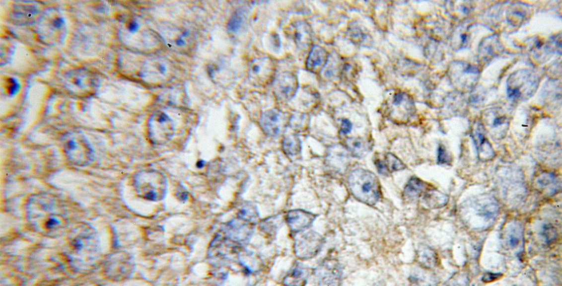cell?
I'll list each match as a JSON object with an SVG mask.
<instances>
[{"label":"cell","instance_id":"38","mask_svg":"<svg viewBox=\"0 0 562 286\" xmlns=\"http://www.w3.org/2000/svg\"><path fill=\"white\" fill-rule=\"evenodd\" d=\"M196 165H197V167L199 168H202L205 165V162L203 160H199V162L197 163V164H196Z\"/></svg>","mask_w":562,"mask_h":286},{"label":"cell","instance_id":"25","mask_svg":"<svg viewBox=\"0 0 562 286\" xmlns=\"http://www.w3.org/2000/svg\"><path fill=\"white\" fill-rule=\"evenodd\" d=\"M437 158H438V164H447L449 162V156L443 145H439L438 147Z\"/></svg>","mask_w":562,"mask_h":286},{"label":"cell","instance_id":"18","mask_svg":"<svg viewBox=\"0 0 562 286\" xmlns=\"http://www.w3.org/2000/svg\"><path fill=\"white\" fill-rule=\"evenodd\" d=\"M13 15L22 22H32L38 14L36 8L30 5H19L14 8Z\"/></svg>","mask_w":562,"mask_h":286},{"label":"cell","instance_id":"33","mask_svg":"<svg viewBox=\"0 0 562 286\" xmlns=\"http://www.w3.org/2000/svg\"><path fill=\"white\" fill-rule=\"evenodd\" d=\"M139 29V25L136 21H132L129 25V30L132 33L136 32Z\"/></svg>","mask_w":562,"mask_h":286},{"label":"cell","instance_id":"30","mask_svg":"<svg viewBox=\"0 0 562 286\" xmlns=\"http://www.w3.org/2000/svg\"><path fill=\"white\" fill-rule=\"evenodd\" d=\"M555 180V174L550 173L547 174V175L544 176L542 178H540L538 182L539 183L540 185L545 186L549 184H551V183L554 182Z\"/></svg>","mask_w":562,"mask_h":286},{"label":"cell","instance_id":"8","mask_svg":"<svg viewBox=\"0 0 562 286\" xmlns=\"http://www.w3.org/2000/svg\"><path fill=\"white\" fill-rule=\"evenodd\" d=\"M273 85L275 95L282 102L291 100L295 96L298 88L296 76L288 72L280 74L274 79Z\"/></svg>","mask_w":562,"mask_h":286},{"label":"cell","instance_id":"17","mask_svg":"<svg viewBox=\"0 0 562 286\" xmlns=\"http://www.w3.org/2000/svg\"><path fill=\"white\" fill-rule=\"evenodd\" d=\"M239 262L250 272L254 274L260 271L262 265L261 259L252 252L244 250L238 254Z\"/></svg>","mask_w":562,"mask_h":286},{"label":"cell","instance_id":"32","mask_svg":"<svg viewBox=\"0 0 562 286\" xmlns=\"http://www.w3.org/2000/svg\"><path fill=\"white\" fill-rule=\"evenodd\" d=\"M519 238L513 234L509 235V244L512 247H516L519 243Z\"/></svg>","mask_w":562,"mask_h":286},{"label":"cell","instance_id":"22","mask_svg":"<svg viewBox=\"0 0 562 286\" xmlns=\"http://www.w3.org/2000/svg\"><path fill=\"white\" fill-rule=\"evenodd\" d=\"M384 162L390 173L402 171L407 168L406 165L395 155L387 153L385 155Z\"/></svg>","mask_w":562,"mask_h":286},{"label":"cell","instance_id":"39","mask_svg":"<svg viewBox=\"0 0 562 286\" xmlns=\"http://www.w3.org/2000/svg\"><path fill=\"white\" fill-rule=\"evenodd\" d=\"M467 36L466 34H463L461 35V39L462 43H465L467 40Z\"/></svg>","mask_w":562,"mask_h":286},{"label":"cell","instance_id":"34","mask_svg":"<svg viewBox=\"0 0 562 286\" xmlns=\"http://www.w3.org/2000/svg\"><path fill=\"white\" fill-rule=\"evenodd\" d=\"M504 120H505V118H504L503 117L502 118H495L494 119L493 122V126L494 127H496L499 126V125L502 124L504 122Z\"/></svg>","mask_w":562,"mask_h":286},{"label":"cell","instance_id":"40","mask_svg":"<svg viewBox=\"0 0 562 286\" xmlns=\"http://www.w3.org/2000/svg\"><path fill=\"white\" fill-rule=\"evenodd\" d=\"M159 70L160 72H161L162 73H164L165 71H166V68H165L164 66L160 65L159 67Z\"/></svg>","mask_w":562,"mask_h":286},{"label":"cell","instance_id":"28","mask_svg":"<svg viewBox=\"0 0 562 286\" xmlns=\"http://www.w3.org/2000/svg\"><path fill=\"white\" fill-rule=\"evenodd\" d=\"M502 276L503 275L500 274V273H498V274H493V273L490 272L487 273V274H486L484 276L482 280L485 283H492V282L497 281L501 278Z\"/></svg>","mask_w":562,"mask_h":286},{"label":"cell","instance_id":"7","mask_svg":"<svg viewBox=\"0 0 562 286\" xmlns=\"http://www.w3.org/2000/svg\"><path fill=\"white\" fill-rule=\"evenodd\" d=\"M323 240L317 232L309 231L298 236L295 241L296 256L300 259L314 258L320 252Z\"/></svg>","mask_w":562,"mask_h":286},{"label":"cell","instance_id":"21","mask_svg":"<svg viewBox=\"0 0 562 286\" xmlns=\"http://www.w3.org/2000/svg\"><path fill=\"white\" fill-rule=\"evenodd\" d=\"M238 218L252 223H256L259 218L257 209L251 204H245L238 214Z\"/></svg>","mask_w":562,"mask_h":286},{"label":"cell","instance_id":"10","mask_svg":"<svg viewBox=\"0 0 562 286\" xmlns=\"http://www.w3.org/2000/svg\"><path fill=\"white\" fill-rule=\"evenodd\" d=\"M254 225L240 218L231 222L227 230V239L238 245L248 243L253 233Z\"/></svg>","mask_w":562,"mask_h":286},{"label":"cell","instance_id":"15","mask_svg":"<svg viewBox=\"0 0 562 286\" xmlns=\"http://www.w3.org/2000/svg\"><path fill=\"white\" fill-rule=\"evenodd\" d=\"M348 149L356 158H361L367 155L372 149L371 142L361 138L347 139L346 142Z\"/></svg>","mask_w":562,"mask_h":286},{"label":"cell","instance_id":"14","mask_svg":"<svg viewBox=\"0 0 562 286\" xmlns=\"http://www.w3.org/2000/svg\"><path fill=\"white\" fill-rule=\"evenodd\" d=\"M309 274L304 266L297 263L285 276L283 283L286 286H305Z\"/></svg>","mask_w":562,"mask_h":286},{"label":"cell","instance_id":"36","mask_svg":"<svg viewBox=\"0 0 562 286\" xmlns=\"http://www.w3.org/2000/svg\"><path fill=\"white\" fill-rule=\"evenodd\" d=\"M168 117L166 114H162V115H160V116H159V117L158 119V121L159 123L162 124L163 123L167 122V120H168Z\"/></svg>","mask_w":562,"mask_h":286},{"label":"cell","instance_id":"42","mask_svg":"<svg viewBox=\"0 0 562 286\" xmlns=\"http://www.w3.org/2000/svg\"><path fill=\"white\" fill-rule=\"evenodd\" d=\"M463 12L464 13H467V12H468V9H467V7H465V8H464L463 9Z\"/></svg>","mask_w":562,"mask_h":286},{"label":"cell","instance_id":"27","mask_svg":"<svg viewBox=\"0 0 562 286\" xmlns=\"http://www.w3.org/2000/svg\"><path fill=\"white\" fill-rule=\"evenodd\" d=\"M374 165H376L377 171L383 176H389L390 172L388 170L384 161L380 159H376L374 160Z\"/></svg>","mask_w":562,"mask_h":286},{"label":"cell","instance_id":"26","mask_svg":"<svg viewBox=\"0 0 562 286\" xmlns=\"http://www.w3.org/2000/svg\"><path fill=\"white\" fill-rule=\"evenodd\" d=\"M8 86L7 87L8 92L9 95L14 96L19 92L20 89V85L17 80L14 78H10L8 79Z\"/></svg>","mask_w":562,"mask_h":286},{"label":"cell","instance_id":"31","mask_svg":"<svg viewBox=\"0 0 562 286\" xmlns=\"http://www.w3.org/2000/svg\"><path fill=\"white\" fill-rule=\"evenodd\" d=\"M405 95L403 92H398L395 94L393 97V105L395 106H398L403 104L405 101Z\"/></svg>","mask_w":562,"mask_h":286},{"label":"cell","instance_id":"23","mask_svg":"<svg viewBox=\"0 0 562 286\" xmlns=\"http://www.w3.org/2000/svg\"><path fill=\"white\" fill-rule=\"evenodd\" d=\"M243 22V18L240 13L236 12L231 17L227 28L230 32L236 33L241 28Z\"/></svg>","mask_w":562,"mask_h":286},{"label":"cell","instance_id":"43","mask_svg":"<svg viewBox=\"0 0 562 286\" xmlns=\"http://www.w3.org/2000/svg\"><path fill=\"white\" fill-rule=\"evenodd\" d=\"M183 35H184V37H186V36L187 35H188V33H187V31H185V32L184 33V34H183Z\"/></svg>","mask_w":562,"mask_h":286},{"label":"cell","instance_id":"35","mask_svg":"<svg viewBox=\"0 0 562 286\" xmlns=\"http://www.w3.org/2000/svg\"><path fill=\"white\" fill-rule=\"evenodd\" d=\"M465 72L466 73H478V70H477L476 67L469 66L467 67Z\"/></svg>","mask_w":562,"mask_h":286},{"label":"cell","instance_id":"12","mask_svg":"<svg viewBox=\"0 0 562 286\" xmlns=\"http://www.w3.org/2000/svg\"><path fill=\"white\" fill-rule=\"evenodd\" d=\"M294 40L298 49L307 50L313 44V31L311 26L304 21L296 22L293 25Z\"/></svg>","mask_w":562,"mask_h":286},{"label":"cell","instance_id":"37","mask_svg":"<svg viewBox=\"0 0 562 286\" xmlns=\"http://www.w3.org/2000/svg\"><path fill=\"white\" fill-rule=\"evenodd\" d=\"M176 44L177 45V46H179V47H182L183 46H184V45L185 44V42L184 39H182V38L178 39L176 40Z\"/></svg>","mask_w":562,"mask_h":286},{"label":"cell","instance_id":"13","mask_svg":"<svg viewBox=\"0 0 562 286\" xmlns=\"http://www.w3.org/2000/svg\"><path fill=\"white\" fill-rule=\"evenodd\" d=\"M328 54L325 49L319 46L312 47L306 61V68L311 72L316 74L321 72L326 66Z\"/></svg>","mask_w":562,"mask_h":286},{"label":"cell","instance_id":"6","mask_svg":"<svg viewBox=\"0 0 562 286\" xmlns=\"http://www.w3.org/2000/svg\"><path fill=\"white\" fill-rule=\"evenodd\" d=\"M276 64L271 58L264 57L256 58L249 66V80L256 86H266L274 80Z\"/></svg>","mask_w":562,"mask_h":286},{"label":"cell","instance_id":"1","mask_svg":"<svg viewBox=\"0 0 562 286\" xmlns=\"http://www.w3.org/2000/svg\"><path fill=\"white\" fill-rule=\"evenodd\" d=\"M348 183L351 194L361 203L373 206L380 198V181L375 174L368 170L363 168L353 170L350 174Z\"/></svg>","mask_w":562,"mask_h":286},{"label":"cell","instance_id":"20","mask_svg":"<svg viewBox=\"0 0 562 286\" xmlns=\"http://www.w3.org/2000/svg\"><path fill=\"white\" fill-rule=\"evenodd\" d=\"M423 202L431 208L443 207L445 203L446 199L443 194L435 190H428L423 195Z\"/></svg>","mask_w":562,"mask_h":286},{"label":"cell","instance_id":"41","mask_svg":"<svg viewBox=\"0 0 562 286\" xmlns=\"http://www.w3.org/2000/svg\"><path fill=\"white\" fill-rule=\"evenodd\" d=\"M542 43L541 41H537L536 42L537 48H538V49L541 48V47H542Z\"/></svg>","mask_w":562,"mask_h":286},{"label":"cell","instance_id":"16","mask_svg":"<svg viewBox=\"0 0 562 286\" xmlns=\"http://www.w3.org/2000/svg\"><path fill=\"white\" fill-rule=\"evenodd\" d=\"M425 185L424 182L417 177H413L406 185L403 192L404 199L407 201H414L420 198L424 192Z\"/></svg>","mask_w":562,"mask_h":286},{"label":"cell","instance_id":"29","mask_svg":"<svg viewBox=\"0 0 562 286\" xmlns=\"http://www.w3.org/2000/svg\"><path fill=\"white\" fill-rule=\"evenodd\" d=\"M352 127H353V125L349 120L343 119L341 124V133L344 135H347L351 132Z\"/></svg>","mask_w":562,"mask_h":286},{"label":"cell","instance_id":"9","mask_svg":"<svg viewBox=\"0 0 562 286\" xmlns=\"http://www.w3.org/2000/svg\"><path fill=\"white\" fill-rule=\"evenodd\" d=\"M286 116L281 111L271 109L263 113L260 121L261 127L267 136L275 138L280 135L286 125Z\"/></svg>","mask_w":562,"mask_h":286},{"label":"cell","instance_id":"3","mask_svg":"<svg viewBox=\"0 0 562 286\" xmlns=\"http://www.w3.org/2000/svg\"><path fill=\"white\" fill-rule=\"evenodd\" d=\"M218 267V278L221 286H249L251 274L239 262L222 257Z\"/></svg>","mask_w":562,"mask_h":286},{"label":"cell","instance_id":"24","mask_svg":"<svg viewBox=\"0 0 562 286\" xmlns=\"http://www.w3.org/2000/svg\"><path fill=\"white\" fill-rule=\"evenodd\" d=\"M543 234L548 243L554 240L557 236V231L551 225H546L543 228Z\"/></svg>","mask_w":562,"mask_h":286},{"label":"cell","instance_id":"11","mask_svg":"<svg viewBox=\"0 0 562 286\" xmlns=\"http://www.w3.org/2000/svg\"><path fill=\"white\" fill-rule=\"evenodd\" d=\"M316 216L303 210H293L287 213L286 220L290 229L295 232L306 230L311 226Z\"/></svg>","mask_w":562,"mask_h":286},{"label":"cell","instance_id":"4","mask_svg":"<svg viewBox=\"0 0 562 286\" xmlns=\"http://www.w3.org/2000/svg\"><path fill=\"white\" fill-rule=\"evenodd\" d=\"M39 33L43 40L50 44L59 43L66 34L65 20L59 13L52 10L42 17Z\"/></svg>","mask_w":562,"mask_h":286},{"label":"cell","instance_id":"5","mask_svg":"<svg viewBox=\"0 0 562 286\" xmlns=\"http://www.w3.org/2000/svg\"><path fill=\"white\" fill-rule=\"evenodd\" d=\"M65 86L69 90L77 95H86L95 90L97 80L91 72L84 70H75L68 72L63 79Z\"/></svg>","mask_w":562,"mask_h":286},{"label":"cell","instance_id":"19","mask_svg":"<svg viewBox=\"0 0 562 286\" xmlns=\"http://www.w3.org/2000/svg\"><path fill=\"white\" fill-rule=\"evenodd\" d=\"M282 149L285 154L294 156L300 154L301 150V142L295 136L284 138L282 143Z\"/></svg>","mask_w":562,"mask_h":286},{"label":"cell","instance_id":"2","mask_svg":"<svg viewBox=\"0 0 562 286\" xmlns=\"http://www.w3.org/2000/svg\"><path fill=\"white\" fill-rule=\"evenodd\" d=\"M62 144L67 158L73 164L84 167L92 162L93 151L87 139L81 133L67 134Z\"/></svg>","mask_w":562,"mask_h":286}]
</instances>
